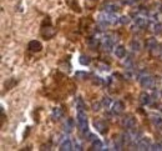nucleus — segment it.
Segmentation results:
<instances>
[{"label":"nucleus","instance_id":"6e6552de","mask_svg":"<svg viewBox=\"0 0 162 151\" xmlns=\"http://www.w3.org/2000/svg\"><path fill=\"white\" fill-rule=\"evenodd\" d=\"M124 110H125V105L124 102H121V101H115L114 105H112V113L115 115H121L124 113Z\"/></svg>","mask_w":162,"mask_h":151},{"label":"nucleus","instance_id":"393cba45","mask_svg":"<svg viewBox=\"0 0 162 151\" xmlns=\"http://www.w3.org/2000/svg\"><path fill=\"white\" fill-rule=\"evenodd\" d=\"M118 23H121L122 25H126V24H129V23H130V18H129V16H121Z\"/></svg>","mask_w":162,"mask_h":151},{"label":"nucleus","instance_id":"4be33fe9","mask_svg":"<svg viewBox=\"0 0 162 151\" xmlns=\"http://www.w3.org/2000/svg\"><path fill=\"white\" fill-rule=\"evenodd\" d=\"M150 150H152V151H162V142H156V144L151 145Z\"/></svg>","mask_w":162,"mask_h":151},{"label":"nucleus","instance_id":"20e7f679","mask_svg":"<svg viewBox=\"0 0 162 151\" xmlns=\"http://www.w3.org/2000/svg\"><path fill=\"white\" fill-rule=\"evenodd\" d=\"M121 125H122L125 129L127 130H132L135 126H136V121H135V119L132 116H125L122 119V121H121Z\"/></svg>","mask_w":162,"mask_h":151},{"label":"nucleus","instance_id":"5701e85b","mask_svg":"<svg viewBox=\"0 0 162 151\" xmlns=\"http://www.w3.org/2000/svg\"><path fill=\"white\" fill-rule=\"evenodd\" d=\"M155 46H157V41L155 39H150V40L147 41V48L150 49V50H152Z\"/></svg>","mask_w":162,"mask_h":151},{"label":"nucleus","instance_id":"9b49d317","mask_svg":"<svg viewBox=\"0 0 162 151\" xmlns=\"http://www.w3.org/2000/svg\"><path fill=\"white\" fill-rule=\"evenodd\" d=\"M135 24L137 27H146L148 25V19L145 16H136L135 18Z\"/></svg>","mask_w":162,"mask_h":151},{"label":"nucleus","instance_id":"423d86ee","mask_svg":"<svg viewBox=\"0 0 162 151\" xmlns=\"http://www.w3.org/2000/svg\"><path fill=\"white\" fill-rule=\"evenodd\" d=\"M136 147L137 150H150L151 147V141L148 137H142V139H140L136 144Z\"/></svg>","mask_w":162,"mask_h":151},{"label":"nucleus","instance_id":"f03ea898","mask_svg":"<svg viewBox=\"0 0 162 151\" xmlns=\"http://www.w3.org/2000/svg\"><path fill=\"white\" fill-rule=\"evenodd\" d=\"M139 81H140L141 86L145 88V89H152L153 85H155V79L147 71H142L139 75Z\"/></svg>","mask_w":162,"mask_h":151},{"label":"nucleus","instance_id":"2eb2a0df","mask_svg":"<svg viewBox=\"0 0 162 151\" xmlns=\"http://www.w3.org/2000/svg\"><path fill=\"white\" fill-rule=\"evenodd\" d=\"M131 49L133 50V51H141V49H142V44H141V41L139 40V39H133L132 41H131Z\"/></svg>","mask_w":162,"mask_h":151},{"label":"nucleus","instance_id":"dca6fc26","mask_svg":"<svg viewBox=\"0 0 162 151\" xmlns=\"http://www.w3.org/2000/svg\"><path fill=\"white\" fill-rule=\"evenodd\" d=\"M64 116V111H62V109H60V107H55L52 110V119L54 120H59V119H61Z\"/></svg>","mask_w":162,"mask_h":151},{"label":"nucleus","instance_id":"ddd939ff","mask_svg":"<svg viewBox=\"0 0 162 151\" xmlns=\"http://www.w3.org/2000/svg\"><path fill=\"white\" fill-rule=\"evenodd\" d=\"M140 102L142 104V105H148L151 102V96H150V94H147L146 91H142L141 94H140Z\"/></svg>","mask_w":162,"mask_h":151},{"label":"nucleus","instance_id":"c85d7f7f","mask_svg":"<svg viewBox=\"0 0 162 151\" xmlns=\"http://www.w3.org/2000/svg\"><path fill=\"white\" fill-rule=\"evenodd\" d=\"M100 67H102L101 70H109V65H105V64H99Z\"/></svg>","mask_w":162,"mask_h":151},{"label":"nucleus","instance_id":"a211bd4d","mask_svg":"<svg viewBox=\"0 0 162 151\" xmlns=\"http://www.w3.org/2000/svg\"><path fill=\"white\" fill-rule=\"evenodd\" d=\"M91 147H92V150H105V149H104V144H102L99 139H96V140L92 141Z\"/></svg>","mask_w":162,"mask_h":151},{"label":"nucleus","instance_id":"f8f14e48","mask_svg":"<svg viewBox=\"0 0 162 151\" xmlns=\"http://www.w3.org/2000/svg\"><path fill=\"white\" fill-rule=\"evenodd\" d=\"M151 122L156 128H162V116L160 114H152L151 115Z\"/></svg>","mask_w":162,"mask_h":151},{"label":"nucleus","instance_id":"a878e982","mask_svg":"<svg viewBox=\"0 0 162 151\" xmlns=\"http://www.w3.org/2000/svg\"><path fill=\"white\" fill-rule=\"evenodd\" d=\"M80 63L83 65H87V64H90V59L87 56H81L80 58Z\"/></svg>","mask_w":162,"mask_h":151},{"label":"nucleus","instance_id":"6ab92c4d","mask_svg":"<svg viewBox=\"0 0 162 151\" xmlns=\"http://www.w3.org/2000/svg\"><path fill=\"white\" fill-rule=\"evenodd\" d=\"M124 144H125L124 139H121V137H117V139L115 140V150H122Z\"/></svg>","mask_w":162,"mask_h":151},{"label":"nucleus","instance_id":"1a4fd4ad","mask_svg":"<svg viewBox=\"0 0 162 151\" xmlns=\"http://www.w3.org/2000/svg\"><path fill=\"white\" fill-rule=\"evenodd\" d=\"M28 49H29L30 51H33V52H36V51H40V50H41L43 46H41V43H40V41L33 40V41H30V43H29Z\"/></svg>","mask_w":162,"mask_h":151},{"label":"nucleus","instance_id":"b1692460","mask_svg":"<svg viewBox=\"0 0 162 151\" xmlns=\"http://www.w3.org/2000/svg\"><path fill=\"white\" fill-rule=\"evenodd\" d=\"M89 75L86 74V73H83V71H77L76 74H75V77L76 79H79V80H83V79H85V77H87Z\"/></svg>","mask_w":162,"mask_h":151},{"label":"nucleus","instance_id":"cd10ccee","mask_svg":"<svg viewBox=\"0 0 162 151\" xmlns=\"http://www.w3.org/2000/svg\"><path fill=\"white\" fill-rule=\"evenodd\" d=\"M74 150H83V146H81V144H79V142H75Z\"/></svg>","mask_w":162,"mask_h":151},{"label":"nucleus","instance_id":"412c9836","mask_svg":"<svg viewBox=\"0 0 162 151\" xmlns=\"http://www.w3.org/2000/svg\"><path fill=\"white\" fill-rule=\"evenodd\" d=\"M65 131L66 132H70L71 130H72V128H74V121L72 120H67V122L65 124Z\"/></svg>","mask_w":162,"mask_h":151},{"label":"nucleus","instance_id":"4468645a","mask_svg":"<svg viewBox=\"0 0 162 151\" xmlns=\"http://www.w3.org/2000/svg\"><path fill=\"white\" fill-rule=\"evenodd\" d=\"M115 55L118 58V59H122L125 58V55H126V49L122 46V45H118L115 48Z\"/></svg>","mask_w":162,"mask_h":151},{"label":"nucleus","instance_id":"aec40b11","mask_svg":"<svg viewBox=\"0 0 162 151\" xmlns=\"http://www.w3.org/2000/svg\"><path fill=\"white\" fill-rule=\"evenodd\" d=\"M153 31H155V34L156 35H158V34H161L162 33V24L161 23H155V25H153Z\"/></svg>","mask_w":162,"mask_h":151},{"label":"nucleus","instance_id":"f3484780","mask_svg":"<svg viewBox=\"0 0 162 151\" xmlns=\"http://www.w3.org/2000/svg\"><path fill=\"white\" fill-rule=\"evenodd\" d=\"M104 10L107 11V13H116L118 10V6L116 4H114V3H109V4H106L104 6Z\"/></svg>","mask_w":162,"mask_h":151},{"label":"nucleus","instance_id":"c756f323","mask_svg":"<svg viewBox=\"0 0 162 151\" xmlns=\"http://www.w3.org/2000/svg\"><path fill=\"white\" fill-rule=\"evenodd\" d=\"M99 106H100V104H95V105H93V110H100Z\"/></svg>","mask_w":162,"mask_h":151},{"label":"nucleus","instance_id":"f257e3e1","mask_svg":"<svg viewBox=\"0 0 162 151\" xmlns=\"http://www.w3.org/2000/svg\"><path fill=\"white\" fill-rule=\"evenodd\" d=\"M97 21L99 24H101L102 26H107L110 24H116L117 21H120V18H117L115 15V13H101L100 15L97 16Z\"/></svg>","mask_w":162,"mask_h":151},{"label":"nucleus","instance_id":"9d476101","mask_svg":"<svg viewBox=\"0 0 162 151\" xmlns=\"http://www.w3.org/2000/svg\"><path fill=\"white\" fill-rule=\"evenodd\" d=\"M60 150H62V151H71V150H74V146H72L71 140L66 137V139L60 144Z\"/></svg>","mask_w":162,"mask_h":151},{"label":"nucleus","instance_id":"39448f33","mask_svg":"<svg viewBox=\"0 0 162 151\" xmlns=\"http://www.w3.org/2000/svg\"><path fill=\"white\" fill-rule=\"evenodd\" d=\"M102 48L105 51H111L114 49V39L112 35H106L102 39Z\"/></svg>","mask_w":162,"mask_h":151},{"label":"nucleus","instance_id":"bb28decb","mask_svg":"<svg viewBox=\"0 0 162 151\" xmlns=\"http://www.w3.org/2000/svg\"><path fill=\"white\" fill-rule=\"evenodd\" d=\"M102 105L104 106H109L110 105V98H104V100H102Z\"/></svg>","mask_w":162,"mask_h":151},{"label":"nucleus","instance_id":"7ed1b4c3","mask_svg":"<svg viewBox=\"0 0 162 151\" xmlns=\"http://www.w3.org/2000/svg\"><path fill=\"white\" fill-rule=\"evenodd\" d=\"M77 125L80 128L81 131H87V117H86V113L84 111V109H77Z\"/></svg>","mask_w":162,"mask_h":151},{"label":"nucleus","instance_id":"0eeeda50","mask_svg":"<svg viewBox=\"0 0 162 151\" xmlns=\"http://www.w3.org/2000/svg\"><path fill=\"white\" fill-rule=\"evenodd\" d=\"M93 128L96 129L97 132L105 134L107 131V124L104 120H95V121H93Z\"/></svg>","mask_w":162,"mask_h":151}]
</instances>
